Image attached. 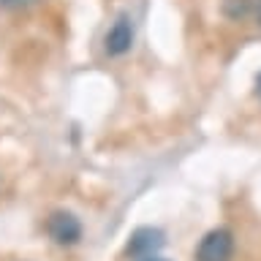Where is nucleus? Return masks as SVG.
I'll return each instance as SVG.
<instances>
[{"label":"nucleus","instance_id":"423d86ee","mask_svg":"<svg viewBox=\"0 0 261 261\" xmlns=\"http://www.w3.org/2000/svg\"><path fill=\"white\" fill-rule=\"evenodd\" d=\"M256 93H258V98H261V73H258V79H256Z\"/></svg>","mask_w":261,"mask_h":261},{"label":"nucleus","instance_id":"6e6552de","mask_svg":"<svg viewBox=\"0 0 261 261\" xmlns=\"http://www.w3.org/2000/svg\"><path fill=\"white\" fill-rule=\"evenodd\" d=\"M150 261H163V258H150Z\"/></svg>","mask_w":261,"mask_h":261},{"label":"nucleus","instance_id":"f03ea898","mask_svg":"<svg viewBox=\"0 0 261 261\" xmlns=\"http://www.w3.org/2000/svg\"><path fill=\"white\" fill-rule=\"evenodd\" d=\"M46 234L52 237L57 245H76L82 240V223L73 212L57 210L46 218Z\"/></svg>","mask_w":261,"mask_h":261},{"label":"nucleus","instance_id":"7ed1b4c3","mask_svg":"<svg viewBox=\"0 0 261 261\" xmlns=\"http://www.w3.org/2000/svg\"><path fill=\"white\" fill-rule=\"evenodd\" d=\"M234 250V237L228 228H212L196 248L199 261H226Z\"/></svg>","mask_w":261,"mask_h":261},{"label":"nucleus","instance_id":"f257e3e1","mask_svg":"<svg viewBox=\"0 0 261 261\" xmlns=\"http://www.w3.org/2000/svg\"><path fill=\"white\" fill-rule=\"evenodd\" d=\"M163 242H166V240H163V231H161V228L142 226V228H136V231L130 234L125 253H128L134 261H150V258H155V253L163 248Z\"/></svg>","mask_w":261,"mask_h":261},{"label":"nucleus","instance_id":"39448f33","mask_svg":"<svg viewBox=\"0 0 261 261\" xmlns=\"http://www.w3.org/2000/svg\"><path fill=\"white\" fill-rule=\"evenodd\" d=\"M36 0H0V6L6 8H24V6H33Z\"/></svg>","mask_w":261,"mask_h":261},{"label":"nucleus","instance_id":"20e7f679","mask_svg":"<svg viewBox=\"0 0 261 261\" xmlns=\"http://www.w3.org/2000/svg\"><path fill=\"white\" fill-rule=\"evenodd\" d=\"M130 46H134V24H130V19H128L125 14H122V16L114 19L112 28L106 30L103 49H106V55L120 57V55H125Z\"/></svg>","mask_w":261,"mask_h":261},{"label":"nucleus","instance_id":"0eeeda50","mask_svg":"<svg viewBox=\"0 0 261 261\" xmlns=\"http://www.w3.org/2000/svg\"><path fill=\"white\" fill-rule=\"evenodd\" d=\"M258 22H261V0H258Z\"/></svg>","mask_w":261,"mask_h":261}]
</instances>
